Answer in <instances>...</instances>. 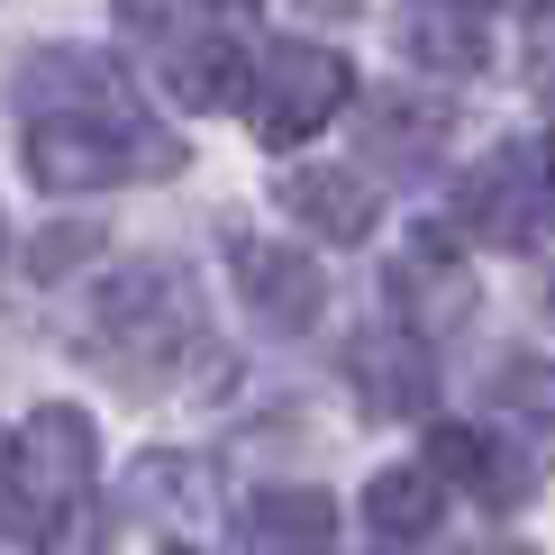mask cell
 I'll use <instances>...</instances> for the list:
<instances>
[{
  "label": "cell",
  "instance_id": "6da1fadb",
  "mask_svg": "<svg viewBox=\"0 0 555 555\" xmlns=\"http://www.w3.org/2000/svg\"><path fill=\"white\" fill-rule=\"evenodd\" d=\"M10 109H18V165L55 201L182 173V137L137 101L119 55H101V46H37V55H18Z\"/></svg>",
  "mask_w": 555,
  "mask_h": 555
},
{
  "label": "cell",
  "instance_id": "7a4b0ae2",
  "mask_svg": "<svg viewBox=\"0 0 555 555\" xmlns=\"http://www.w3.org/2000/svg\"><path fill=\"white\" fill-rule=\"evenodd\" d=\"M82 346L101 374H119L137 391H173L192 374H210V310H201L192 273L182 264H119L101 273V292H91L82 310Z\"/></svg>",
  "mask_w": 555,
  "mask_h": 555
},
{
  "label": "cell",
  "instance_id": "3957f363",
  "mask_svg": "<svg viewBox=\"0 0 555 555\" xmlns=\"http://www.w3.org/2000/svg\"><path fill=\"white\" fill-rule=\"evenodd\" d=\"M91 482H101L91 410H74V401L28 410V428L0 447V538L10 546H46L74 511H91Z\"/></svg>",
  "mask_w": 555,
  "mask_h": 555
},
{
  "label": "cell",
  "instance_id": "277c9868",
  "mask_svg": "<svg viewBox=\"0 0 555 555\" xmlns=\"http://www.w3.org/2000/svg\"><path fill=\"white\" fill-rule=\"evenodd\" d=\"M356 101V64L337 55V46H310V37H283L264 46V55H246V128H256V146H300V137H319L337 119V109Z\"/></svg>",
  "mask_w": 555,
  "mask_h": 555
},
{
  "label": "cell",
  "instance_id": "5b68a950",
  "mask_svg": "<svg viewBox=\"0 0 555 555\" xmlns=\"http://www.w3.org/2000/svg\"><path fill=\"white\" fill-rule=\"evenodd\" d=\"M546 219H555V173H546V146H538V137L492 146L465 182H455V228L482 237V246H538Z\"/></svg>",
  "mask_w": 555,
  "mask_h": 555
},
{
  "label": "cell",
  "instance_id": "8992f818",
  "mask_svg": "<svg viewBox=\"0 0 555 555\" xmlns=\"http://www.w3.org/2000/svg\"><path fill=\"white\" fill-rule=\"evenodd\" d=\"M228 273H237V300L256 310V328H273V337L319 328V310H328V283H319V264L300 256V246H283V237L228 228Z\"/></svg>",
  "mask_w": 555,
  "mask_h": 555
},
{
  "label": "cell",
  "instance_id": "52a82bcc",
  "mask_svg": "<svg viewBox=\"0 0 555 555\" xmlns=\"http://www.w3.org/2000/svg\"><path fill=\"white\" fill-rule=\"evenodd\" d=\"M391 37H401V55L420 74H447V82H465V74L492 64V10L482 0H401L391 10Z\"/></svg>",
  "mask_w": 555,
  "mask_h": 555
},
{
  "label": "cell",
  "instance_id": "ba28073f",
  "mask_svg": "<svg viewBox=\"0 0 555 555\" xmlns=\"http://www.w3.org/2000/svg\"><path fill=\"white\" fill-rule=\"evenodd\" d=\"M228 546L237 555H328L337 546V501L310 492V482H273V492L237 501Z\"/></svg>",
  "mask_w": 555,
  "mask_h": 555
},
{
  "label": "cell",
  "instance_id": "9c48e42d",
  "mask_svg": "<svg viewBox=\"0 0 555 555\" xmlns=\"http://www.w3.org/2000/svg\"><path fill=\"white\" fill-rule=\"evenodd\" d=\"M346 383H356V401L374 410V420H420L428 391H437V356H428V337H410V328H374L346 356Z\"/></svg>",
  "mask_w": 555,
  "mask_h": 555
},
{
  "label": "cell",
  "instance_id": "30bf717a",
  "mask_svg": "<svg viewBox=\"0 0 555 555\" xmlns=\"http://www.w3.org/2000/svg\"><path fill=\"white\" fill-rule=\"evenodd\" d=\"M428 474L437 482H465L474 501H519L546 465L511 447V428H455V420H437L428 428Z\"/></svg>",
  "mask_w": 555,
  "mask_h": 555
},
{
  "label": "cell",
  "instance_id": "8fae6325",
  "mask_svg": "<svg viewBox=\"0 0 555 555\" xmlns=\"http://www.w3.org/2000/svg\"><path fill=\"white\" fill-rule=\"evenodd\" d=\"M391 310H401V328L410 337H447L455 319L474 310V283H465V264H455V246L447 237H410L401 246V264H391Z\"/></svg>",
  "mask_w": 555,
  "mask_h": 555
},
{
  "label": "cell",
  "instance_id": "7c38bea8",
  "mask_svg": "<svg viewBox=\"0 0 555 555\" xmlns=\"http://www.w3.org/2000/svg\"><path fill=\"white\" fill-rule=\"evenodd\" d=\"M283 210L310 228V237H328V246H364L374 219H383V201H374V182L356 165H292L283 173Z\"/></svg>",
  "mask_w": 555,
  "mask_h": 555
},
{
  "label": "cell",
  "instance_id": "4fadbf2b",
  "mask_svg": "<svg viewBox=\"0 0 555 555\" xmlns=\"http://www.w3.org/2000/svg\"><path fill=\"white\" fill-rule=\"evenodd\" d=\"M155 74H165V91L182 109H228L246 91V46L237 37H210V28H182V37H165L155 46Z\"/></svg>",
  "mask_w": 555,
  "mask_h": 555
},
{
  "label": "cell",
  "instance_id": "5bb4252c",
  "mask_svg": "<svg viewBox=\"0 0 555 555\" xmlns=\"http://www.w3.org/2000/svg\"><path fill=\"white\" fill-rule=\"evenodd\" d=\"M437 146H447V109L420 101V91H383V101H364V155H374L383 173H428Z\"/></svg>",
  "mask_w": 555,
  "mask_h": 555
},
{
  "label": "cell",
  "instance_id": "9a60e30c",
  "mask_svg": "<svg viewBox=\"0 0 555 555\" xmlns=\"http://www.w3.org/2000/svg\"><path fill=\"white\" fill-rule=\"evenodd\" d=\"M437 511H447V482H437L428 465H383L374 482H364V528L391 538V546L437 538Z\"/></svg>",
  "mask_w": 555,
  "mask_h": 555
},
{
  "label": "cell",
  "instance_id": "2e32d148",
  "mask_svg": "<svg viewBox=\"0 0 555 555\" xmlns=\"http://www.w3.org/2000/svg\"><path fill=\"white\" fill-rule=\"evenodd\" d=\"M492 410L511 437H538V465H555V364L546 356H511L492 374Z\"/></svg>",
  "mask_w": 555,
  "mask_h": 555
},
{
  "label": "cell",
  "instance_id": "e0dca14e",
  "mask_svg": "<svg viewBox=\"0 0 555 555\" xmlns=\"http://www.w3.org/2000/svg\"><path fill=\"white\" fill-rule=\"evenodd\" d=\"M128 501L146 519H192L201 501H210V465H201V455H137L128 465Z\"/></svg>",
  "mask_w": 555,
  "mask_h": 555
},
{
  "label": "cell",
  "instance_id": "ac0fdd59",
  "mask_svg": "<svg viewBox=\"0 0 555 555\" xmlns=\"http://www.w3.org/2000/svg\"><path fill=\"white\" fill-rule=\"evenodd\" d=\"M82 256H101V228H91V219H64V228H46V237L28 246V273H37V283H64Z\"/></svg>",
  "mask_w": 555,
  "mask_h": 555
},
{
  "label": "cell",
  "instance_id": "d6986e66",
  "mask_svg": "<svg viewBox=\"0 0 555 555\" xmlns=\"http://www.w3.org/2000/svg\"><path fill=\"white\" fill-rule=\"evenodd\" d=\"M119 18H128L137 37L165 46V37H182V28H201V0H119Z\"/></svg>",
  "mask_w": 555,
  "mask_h": 555
},
{
  "label": "cell",
  "instance_id": "ffe728a7",
  "mask_svg": "<svg viewBox=\"0 0 555 555\" xmlns=\"http://www.w3.org/2000/svg\"><path fill=\"white\" fill-rule=\"evenodd\" d=\"M37 555H109V519H101V511H74Z\"/></svg>",
  "mask_w": 555,
  "mask_h": 555
},
{
  "label": "cell",
  "instance_id": "44dd1931",
  "mask_svg": "<svg viewBox=\"0 0 555 555\" xmlns=\"http://www.w3.org/2000/svg\"><path fill=\"white\" fill-rule=\"evenodd\" d=\"M447 555H538L528 538H465V546H447Z\"/></svg>",
  "mask_w": 555,
  "mask_h": 555
},
{
  "label": "cell",
  "instance_id": "7402d4cb",
  "mask_svg": "<svg viewBox=\"0 0 555 555\" xmlns=\"http://www.w3.org/2000/svg\"><path fill=\"white\" fill-rule=\"evenodd\" d=\"M482 10H519V18H538V10H546V0H482Z\"/></svg>",
  "mask_w": 555,
  "mask_h": 555
},
{
  "label": "cell",
  "instance_id": "603a6c76",
  "mask_svg": "<svg viewBox=\"0 0 555 555\" xmlns=\"http://www.w3.org/2000/svg\"><path fill=\"white\" fill-rule=\"evenodd\" d=\"M201 10H256V0H201Z\"/></svg>",
  "mask_w": 555,
  "mask_h": 555
},
{
  "label": "cell",
  "instance_id": "cb8c5ba5",
  "mask_svg": "<svg viewBox=\"0 0 555 555\" xmlns=\"http://www.w3.org/2000/svg\"><path fill=\"white\" fill-rule=\"evenodd\" d=\"M546 173H555V137H546Z\"/></svg>",
  "mask_w": 555,
  "mask_h": 555
},
{
  "label": "cell",
  "instance_id": "d4e9b609",
  "mask_svg": "<svg viewBox=\"0 0 555 555\" xmlns=\"http://www.w3.org/2000/svg\"><path fill=\"white\" fill-rule=\"evenodd\" d=\"M165 555H192V546H165Z\"/></svg>",
  "mask_w": 555,
  "mask_h": 555
},
{
  "label": "cell",
  "instance_id": "484cf974",
  "mask_svg": "<svg viewBox=\"0 0 555 555\" xmlns=\"http://www.w3.org/2000/svg\"><path fill=\"white\" fill-rule=\"evenodd\" d=\"M546 310H555V283H546Z\"/></svg>",
  "mask_w": 555,
  "mask_h": 555
}]
</instances>
